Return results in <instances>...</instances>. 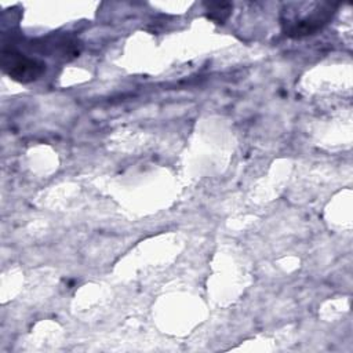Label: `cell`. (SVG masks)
<instances>
[{
	"label": "cell",
	"mask_w": 353,
	"mask_h": 353,
	"mask_svg": "<svg viewBox=\"0 0 353 353\" xmlns=\"http://www.w3.org/2000/svg\"><path fill=\"white\" fill-rule=\"evenodd\" d=\"M336 6L327 1L288 3L281 11V26L290 37H303L316 33L332 18Z\"/></svg>",
	"instance_id": "1"
},
{
	"label": "cell",
	"mask_w": 353,
	"mask_h": 353,
	"mask_svg": "<svg viewBox=\"0 0 353 353\" xmlns=\"http://www.w3.org/2000/svg\"><path fill=\"white\" fill-rule=\"evenodd\" d=\"M3 70L14 80L21 83H29L39 79L46 70V63L29 58L25 54L15 51L14 48H3L1 52Z\"/></svg>",
	"instance_id": "2"
},
{
	"label": "cell",
	"mask_w": 353,
	"mask_h": 353,
	"mask_svg": "<svg viewBox=\"0 0 353 353\" xmlns=\"http://www.w3.org/2000/svg\"><path fill=\"white\" fill-rule=\"evenodd\" d=\"M232 4L230 3H208L207 4V11H208V18L212 21H216L218 23H222L230 14Z\"/></svg>",
	"instance_id": "3"
}]
</instances>
